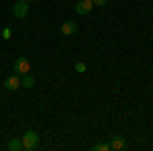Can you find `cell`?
Here are the masks:
<instances>
[{"label": "cell", "instance_id": "1", "mask_svg": "<svg viewBox=\"0 0 153 151\" xmlns=\"http://www.w3.org/2000/svg\"><path fill=\"white\" fill-rule=\"evenodd\" d=\"M23 149H27V151H33L37 147V141H39V135H37L35 131H27L23 135Z\"/></svg>", "mask_w": 153, "mask_h": 151}, {"label": "cell", "instance_id": "2", "mask_svg": "<svg viewBox=\"0 0 153 151\" xmlns=\"http://www.w3.org/2000/svg\"><path fill=\"white\" fill-rule=\"evenodd\" d=\"M12 68H14V71H16L19 76H25V74L31 71V63H29V59H27V57H16V59H14V63H12Z\"/></svg>", "mask_w": 153, "mask_h": 151}, {"label": "cell", "instance_id": "3", "mask_svg": "<svg viewBox=\"0 0 153 151\" xmlns=\"http://www.w3.org/2000/svg\"><path fill=\"white\" fill-rule=\"evenodd\" d=\"M12 14H14L16 19H25V16L29 14V2H25V0H19V2L12 6Z\"/></svg>", "mask_w": 153, "mask_h": 151}, {"label": "cell", "instance_id": "4", "mask_svg": "<svg viewBox=\"0 0 153 151\" xmlns=\"http://www.w3.org/2000/svg\"><path fill=\"white\" fill-rule=\"evenodd\" d=\"M6 90H16V88H21V76L19 74H12V76H8L6 80H4V84H2Z\"/></svg>", "mask_w": 153, "mask_h": 151}, {"label": "cell", "instance_id": "5", "mask_svg": "<svg viewBox=\"0 0 153 151\" xmlns=\"http://www.w3.org/2000/svg\"><path fill=\"white\" fill-rule=\"evenodd\" d=\"M92 8H94L92 0H80V2L76 4V12H78V14H82V16L90 14V12H92Z\"/></svg>", "mask_w": 153, "mask_h": 151}, {"label": "cell", "instance_id": "6", "mask_svg": "<svg viewBox=\"0 0 153 151\" xmlns=\"http://www.w3.org/2000/svg\"><path fill=\"white\" fill-rule=\"evenodd\" d=\"M110 149H114V151H123V149H127V141H125V137H120V135H114V137H110Z\"/></svg>", "mask_w": 153, "mask_h": 151}, {"label": "cell", "instance_id": "7", "mask_svg": "<svg viewBox=\"0 0 153 151\" xmlns=\"http://www.w3.org/2000/svg\"><path fill=\"white\" fill-rule=\"evenodd\" d=\"M59 29H61V33H63V35H74V33L78 31V25L74 23V21H65V23H61Z\"/></svg>", "mask_w": 153, "mask_h": 151}, {"label": "cell", "instance_id": "8", "mask_svg": "<svg viewBox=\"0 0 153 151\" xmlns=\"http://www.w3.org/2000/svg\"><path fill=\"white\" fill-rule=\"evenodd\" d=\"M33 86H35V78H33L31 74L21 76V88H33Z\"/></svg>", "mask_w": 153, "mask_h": 151}, {"label": "cell", "instance_id": "9", "mask_svg": "<svg viewBox=\"0 0 153 151\" xmlns=\"http://www.w3.org/2000/svg\"><path fill=\"white\" fill-rule=\"evenodd\" d=\"M8 149H10V151L23 149V141H21V139H10V141H8Z\"/></svg>", "mask_w": 153, "mask_h": 151}, {"label": "cell", "instance_id": "10", "mask_svg": "<svg viewBox=\"0 0 153 151\" xmlns=\"http://www.w3.org/2000/svg\"><path fill=\"white\" fill-rule=\"evenodd\" d=\"M94 151H110V145L108 143H98V145H94Z\"/></svg>", "mask_w": 153, "mask_h": 151}, {"label": "cell", "instance_id": "11", "mask_svg": "<svg viewBox=\"0 0 153 151\" xmlns=\"http://www.w3.org/2000/svg\"><path fill=\"white\" fill-rule=\"evenodd\" d=\"M76 71H80V74H84V71H86V63H82V61H78V63H76Z\"/></svg>", "mask_w": 153, "mask_h": 151}, {"label": "cell", "instance_id": "12", "mask_svg": "<svg viewBox=\"0 0 153 151\" xmlns=\"http://www.w3.org/2000/svg\"><path fill=\"white\" fill-rule=\"evenodd\" d=\"M106 2H108V0H92L94 6H106Z\"/></svg>", "mask_w": 153, "mask_h": 151}, {"label": "cell", "instance_id": "13", "mask_svg": "<svg viewBox=\"0 0 153 151\" xmlns=\"http://www.w3.org/2000/svg\"><path fill=\"white\" fill-rule=\"evenodd\" d=\"M10 29H4V31H2V37H4V39H10Z\"/></svg>", "mask_w": 153, "mask_h": 151}, {"label": "cell", "instance_id": "14", "mask_svg": "<svg viewBox=\"0 0 153 151\" xmlns=\"http://www.w3.org/2000/svg\"><path fill=\"white\" fill-rule=\"evenodd\" d=\"M25 2H33V0H25Z\"/></svg>", "mask_w": 153, "mask_h": 151}]
</instances>
